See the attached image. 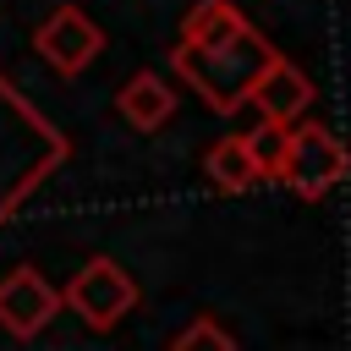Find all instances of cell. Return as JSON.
Masks as SVG:
<instances>
[{"instance_id":"6da1fadb","label":"cell","mask_w":351,"mask_h":351,"mask_svg":"<svg viewBox=\"0 0 351 351\" xmlns=\"http://www.w3.org/2000/svg\"><path fill=\"white\" fill-rule=\"evenodd\" d=\"M170 55H176V71L203 93V104L230 115L247 104V88L269 66L274 49L241 22V11L230 0H197L181 22V44Z\"/></svg>"},{"instance_id":"7a4b0ae2","label":"cell","mask_w":351,"mask_h":351,"mask_svg":"<svg viewBox=\"0 0 351 351\" xmlns=\"http://www.w3.org/2000/svg\"><path fill=\"white\" fill-rule=\"evenodd\" d=\"M60 307H71L88 329H115L132 307H137V280L115 263V258H88L66 285H60Z\"/></svg>"},{"instance_id":"3957f363","label":"cell","mask_w":351,"mask_h":351,"mask_svg":"<svg viewBox=\"0 0 351 351\" xmlns=\"http://www.w3.org/2000/svg\"><path fill=\"white\" fill-rule=\"evenodd\" d=\"M346 170H351L346 143H340L329 126L307 121V126H296V132L285 137V159H280V176H274V181H285V186L302 192V197H324L335 181H346Z\"/></svg>"},{"instance_id":"277c9868","label":"cell","mask_w":351,"mask_h":351,"mask_svg":"<svg viewBox=\"0 0 351 351\" xmlns=\"http://www.w3.org/2000/svg\"><path fill=\"white\" fill-rule=\"evenodd\" d=\"M55 313H60V291L38 269H11L0 280V329H11L16 340L44 335Z\"/></svg>"},{"instance_id":"5b68a950","label":"cell","mask_w":351,"mask_h":351,"mask_svg":"<svg viewBox=\"0 0 351 351\" xmlns=\"http://www.w3.org/2000/svg\"><path fill=\"white\" fill-rule=\"evenodd\" d=\"M38 49H44V60L55 66V71H66V77H77V71H88V60L104 49V33L88 22V11H77V5H60L44 27H38V38H33Z\"/></svg>"},{"instance_id":"8992f818","label":"cell","mask_w":351,"mask_h":351,"mask_svg":"<svg viewBox=\"0 0 351 351\" xmlns=\"http://www.w3.org/2000/svg\"><path fill=\"white\" fill-rule=\"evenodd\" d=\"M247 104H258L263 121L291 126L296 115H307V104H313V82H307V71H296L285 55H269V66H263V71L252 77V88H247Z\"/></svg>"},{"instance_id":"52a82bcc","label":"cell","mask_w":351,"mask_h":351,"mask_svg":"<svg viewBox=\"0 0 351 351\" xmlns=\"http://www.w3.org/2000/svg\"><path fill=\"white\" fill-rule=\"evenodd\" d=\"M115 110H121V121H132L137 132H154V126H165V121H170L176 93L165 88V77H159V71H137V77L115 93Z\"/></svg>"},{"instance_id":"ba28073f","label":"cell","mask_w":351,"mask_h":351,"mask_svg":"<svg viewBox=\"0 0 351 351\" xmlns=\"http://www.w3.org/2000/svg\"><path fill=\"white\" fill-rule=\"evenodd\" d=\"M203 170H208V181H214L219 192H247V186L258 181V170H252L241 137H219V143L203 154Z\"/></svg>"},{"instance_id":"9c48e42d","label":"cell","mask_w":351,"mask_h":351,"mask_svg":"<svg viewBox=\"0 0 351 351\" xmlns=\"http://www.w3.org/2000/svg\"><path fill=\"white\" fill-rule=\"evenodd\" d=\"M285 137H291V126H280V121H263L258 132H241V143H247V159H252L258 181L280 176V159H285Z\"/></svg>"},{"instance_id":"30bf717a","label":"cell","mask_w":351,"mask_h":351,"mask_svg":"<svg viewBox=\"0 0 351 351\" xmlns=\"http://www.w3.org/2000/svg\"><path fill=\"white\" fill-rule=\"evenodd\" d=\"M170 351H236V340H230L214 318H192V324L170 340Z\"/></svg>"}]
</instances>
